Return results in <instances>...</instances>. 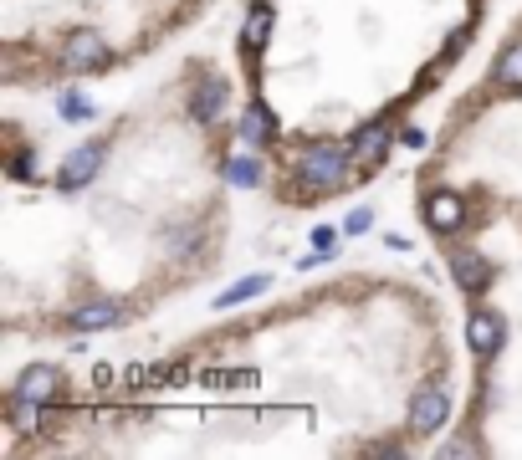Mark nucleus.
<instances>
[{
  "label": "nucleus",
  "instance_id": "10",
  "mask_svg": "<svg viewBox=\"0 0 522 460\" xmlns=\"http://www.w3.org/2000/svg\"><path fill=\"white\" fill-rule=\"evenodd\" d=\"M272 133H277L272 108L261 103V98H251L246 113H241V144H246V149H267V144H272Z\"/></svg>",
  "mask_w": 522,
  "mask_h": 460
},
{
  "label": "nucleus",
  "instance_id": "21",
  "mask_svg": "<svg viewBox=\"0 0 522 460\" xmlns=\"http://www.w3.org/2000/svg\"><path fill=\"white\" fill-rule=\"evenodd\" d=\"M11 174H16V179H26V174H31V159H26V154H16V159H11Z\"/></svg>",
  "mask_w": 522,
  "mask_h": 460
},
{
  "label": "nucleus",
  "instance_id": "8",
  "mask_svg": "<svg viewBox=\"0 0 522 460\" xmlns=\"http://www.w3.org/2000/svg\"><path fill=\"white\" fill-rule=\"evenodd\" d=\"M451 276H456V287L461 292H482V287H492V261L482 256V251H451Z\"/></svg>",
  "mask_w": 522,
  "mask_h": 460
},
{
  "label": "nucleus",
  "instance_id": "13",
  "mask_svg": "<svg viewBox=\"0 0 522 460\" xmlns=\"http://www.w3.org/2000/svg\"><path fill=\"white\" fill-rule=\"evenodd\" d=\"M492 82H497L502 92H522V41H512L507 52L497 57V67H492Z\"/></svg>",
  "mask_w": 522,
  "mask_h": 460
},
{
  "label": "nucleus",
  "instance_id": "2",
  "mask_svg": "<svg viewBox=\"0 0 522 460\" xmlns=\"http://www.w3.org/2000/svg\"><path fill=\"white\" fill-rule=\"evenodd\" d=\"M446 420H451V389L425 384V389L410 399V430H415V435H435Z\"/></svg>",
  "mask_w": 522,
  "mask_h": 460
},
{
  "label": "nucleus",
  "instance_id": "14",
  "mask_svg": "<svg viewBox=\"0 0 522 460\" xmlns=\"http://www.w3.org/2000/svg\"><path fill=\"white\" fill-rule=\"evenodd\" d=\"M261 179H267V169H261L256 154H236V159H226V184H236V190H256Z\"/></svg>",
  "mask_w": 522,
  "mask_h": 460
},
{
  "label": "nucleus",
  "instance_id": "4",
  "mask_svg": "<svg viewBox=\"0 0 522 460\" xmlns=\"http://www.w3.org/2000/svg\"><path fill=\"white\" fill-rule=\"evenodd\" d=\"M108 57L113 52L98 31H72L62 46V67H72V72H98V67H108Z\"/></svg>",
  "mask_w": 522,
  "mask_h": 460
},
{
  "label": "nucleus",
  "instance_id": "3",
  "mask_svg": "<svg viewBox=\"0 0 522 460\" xmlns=\"http://www.w3.org/2000/svg\"><path fill=\"white\" fill-rule=\"evenodd\" d=\"M103 159H108V149L103 144H82V149H72L62 164H57V190H82V184H93L98 179V169H103Z\"/></svg>",
  "mask_w": 522,
  "mask_h": 460
},
{
  "label": "nucleus",
  "instance_id": "15",
  "mask_svg": "<svg viewBox=\"0 0 522 460\" xmlns=\"http://www.w3.org/2000/svg\"><path fill=\"white\" fill-rule=\"evenodd\" d=\"M267 287H272V276H241L236 287H226L221 297H215V307H221V312H231V307H241V302L261 297V292H267Z\"/></svg>",
  "mask_w": 522,
  "mask_h": 460
},
{
  "label": "nucleus",
  "instance_id": "6",
  "mask_svg": "<svg viewBox=\"0 0 522 460\" xmlns=\"http://www.w3.org/2000/svg\"><path fill=\"white\" fill-rule=\"evenodd\" d=\"M502 338H507L502 317H497L492 307H471V317H466V348H471V353H497Z\"/></svg>",
  "mask_w": 522,
  "mask_h": 460
},
{
  "label": "nucleus",
  "instance_id": "5",
  "mask_svg": "<svg viewBox=\"0 0 522 460\" xmlns=\"http://www.w3.org/2000/svg\"><path fill=\"white\" fill-rule=\"evenodd\" d=\"M425 225L435 230V236H456V230L466 225V200H461L456 190L425 195Z\"/></svg>",
  "mask_w": 522,
  "mask_h": 460
},
{
  "label": "nucleus",
  "instance_id": "18",
  "mask_svg": "<svg viewBox=\"0 0 522 460\" xmlns=\"http://www.w3.org/2000/svg\"><path fill=\"white\" fill-rule=\"evenodd\" d=\"M313 251H318V256H333V251H338V230L318 225V230H313Z\"/></svg>",
  "mask_w": 522,
  "mask_h": 460
},
{
  "label": "nucleus",
  "instance_id": "9",
  "mask_svg": "<svg viewBox=\"0 0 522 460\" xmlns=\"http://www.w3.org/2000/svg\"><path fill=\"white\" fill-rule=\"evenodd\" d=\"M226 98H231V87H226V77H205L195 92H190V118H200V123H215L226 113Z\"/></svg>",
  "mask_w": 522,
  "mask_h": 460
},
{
  "label": "nucleus",
  "instance_id": "20",
  "mask_svg": "<svg viewBox=\"0 0 522 460\" xmlns=\"http://www.w3.org/2000/svg\"><path fill=\"white\" fill-rule=\"evenodd\" d=\"M400 144H405V149H425V133H420V128H405Z\"/></svg>",
  "mask_w": 522,
  "mask_h": 460
},
{
  "label": "nucleus",
  "instance_id": "1",
  "mask_svg": "<svg viewBox=\"0 0 522 460\" xmlns=\"http://www.w3.org/2000/svg\"><path fill=\"white\" fill-rule=\"evenodd\" d=\"M348 164H354V159H348L343 144H313L308 154L297 159V184H302V190H338Z\"/></svg>",
  "mask_w": 522,
  "mask_h": 460
},
{
  "label": "nucleus",
  "instance_id": "12",
  "mask_svg": "<svg viewBox=\"0 0 522 460\" xmlns=\"http://www.w3.org/2000/svg\"><path fill=\"white\" fill-rule=\"evenodd\" d=\"M118 322H123L118 302H82V307H72V328L77 333H108V328H118Z\"/></svg>",
  "mask_w": 522,
  "mask_h": 460
},
{
  "label": "nucleus",
  "instance_id": "11",
  "mask_svg": "<svg viewBox=\"0 0 522 460\" xmlns=\"http://www.w3.org/2000/svg\"><path fill=\"white\" fill-rule=\"evenodd\" d=\"M389 138H395V133H389L384 123H369V128H359V133H354V144H348V159H354V164H364V169H374V164L389 154Z\"/></svg>",
  "mask_w": 522,
  "mask_h": 460
},
{
  "label": "nucleus",
  "instance_id": "7",
  "mask_svg": "<svg viewBox=\"0 0 522 460\" xmlns=\"http://www.w3.org/2000/svg\"><path fill=\"white\" fill-rule=\"evenodd\" d=\"M11 394H21V399H31V404H52V399L62 394V374H57L52 363H31L26 374L16 379Z\"/></svg>",
  "mask_w": 522,
  "mask_h": 460
},
{
  "label": "nucleus",
  "instance_id": "17",
  "mask_svg": "<svg viewBox=\"0 0 522 460\" xmlns=\"http://www.w3.org/2000/svg\"><path fill=\"white\" fill-rule=\"evenodd\" d=\"M57 113H62L67 123H87V118H93L98 108H93V103H87V98H82V92H62V98H57Z\"/></svg>",
  "mask_w": 522,
  "mask_h": 460
},
{
  "label": "nucleus",
  "instance_id": "16",
  "mask_svg": "<svg viewBox=\"0 0 522 460\" xmlns=\"http://www.w3.org/2000/svg\"><path fill=\"white\" fill-rule=\"evenodd\" d=\"M272 36V11H267V0H256V11L246 16V31H241V46H251V52H261Z\"/></svg>",
  "mask_w": 522,
  "mask_h": 460
},
{
  "label": "nucleus",
  "instance_id": "19",
  "mask_svg": "<svg viewBox=\"0 0 522 460\" xmlns=\"http://www.w3.org/2000/svg\"><path fill=\"white\" fill-rule=\"evenodd\" d=\"M369 225H374V210H369V205H359L354 215H348V225H343V230H348V236H364Z\"/></svg>",
  "mask_w": 522,
  "mask_h": 460
}]
</instances>
